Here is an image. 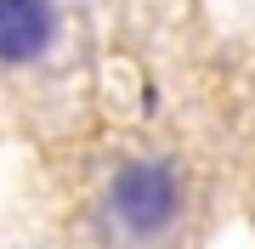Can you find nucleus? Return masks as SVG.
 I'll list each match as a JSON object with an SVG mask.
<instances>
[{
    "instance_id": "1",
    "label": "nucleus",
    "mask_w": 255,
    "mask_h": 249,
    "mask_svg": "<svg viewBox=\"0 0 255 249\" xmlns=\"http://www.w3.org/2000/svg\"><path fill=\"white\" fill-rule=\"evenodd\" d=\"M108 215L130 238H159L164 227L182 215V181L164 159H136L114 175L108 187Z\"/></svg>"
},
{
    "instance_id": "2",
    "label": "nucleus",
    "mask_w": 255,
    "mask_h": 249,
    "mask_svg": "<svg viewBox=\"0 0 255 249\" xmlns=\"http://www.w3.org/2000/svg\"><path fill=\"white\" fill-rule=\"evenodd\" d=\"M57 40V6L51 0H0V63L23 68L40 63Z\"/></svg>"
}]
</instances>
